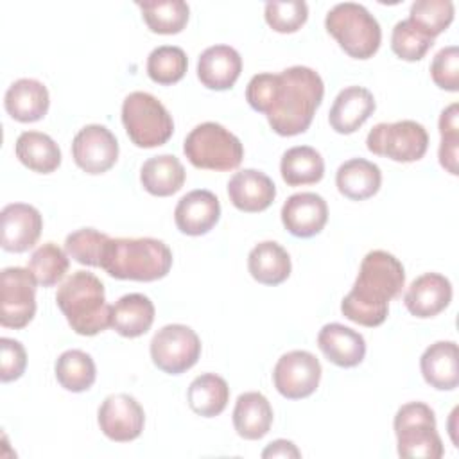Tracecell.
Returning a JSON list of instances; mask_svg holds the SVG:
<instances>
[{
  "instance_id": "f35d334b",
  "label": "cell",
  "mask_w": 459,
  "mask_h": 459,
  "mask_svg": "<svg viewBox=\"0 0 459 459\" xmlns=\"http://www.w3.org/2000/svg\"><path fill=\"white\" fill-rule=\"evenodd\" d=\"M459 106L457 102L450 104L441 111L439 117V133H441V143H439V163L441 167L457 176V154H459Z\"/></svg>"
},
{
  "instance_id": "d6a6232c",
  "label": "cell",
  "mask_w": 459,
  "mask_h": 459,
  "mask_svg": "<svg viewBox=\"0 0 459 459\" xmlns=\"http://www.w3.org/2000/svg\"><path fill=\"white\" fill-rule=\"evenodd\" d=\"M56 378L66 391L82 393L90 389L97 378L93 359L82 350L63 351L54 366Z\"/></svg>"
},
{
  "instance_id": "4fadbf2b",
  "label": "cell",
  "mask_w": 459,
  "mask_h": 459,
  "mask_svg": "<svg viewBox=\"0 0 459 459\" xmlns=\"http://www.w3.org/2000/svg\"><path fill=\"white\" fill-rule=\"evenodd\" d=\"M72 156L75 165L86 174H102L115 165L118 142L106 126L90 124L74 136Z\"/></svg>"
},
{
  "instance_id": "603a6c76",
  "label": "cell",
  "mask_w": 459,
  "mask_h": 459,
  "mask_svg": "<svg viewBox=\"0 0 459 459\" xmlns=\"http://www.w3.org/2000/svg\"><path fill=\"white\" fill-rule=\"evenodd\" d=\"M420 368L425 382L439 391H452L459 384V351L454 341H437L430 344L421 359Z\"/></svg>"
},
{
  "instance_id": "484cf974",
  "label": "cell",
  "mask_w": 459,
  "mask_h": 459,
  "mask_svg": "<svg viewBox=\"0 0 459 459\" xmlns=\"http://www.w3.org/2000/svg\"><path fill=\"white\" fill-rule=\"evenodd\" d=\"M154 321L152 301L138 292L122 296L115 305H111V328L122 337H140L143 335Z\"/></svg>"
},
{
  "instance_id": "ffe728a7",
  "label": "cell",
  "mask_w": 459,
  "mask_h": 459,
  "mask_svg": "<svg viewBox=\"0 0 459 459\" xmlns=\"http://www.w3.org/2000/svg\"><path fill=\"white\" fill-rule=\"evenodd\" d=\"M375 97L362 86H348L339 91L330 108V126L341 134L355 133L375 111Z\"/></svg>"
},
{
  "instance_id": "5b68a950",
  "label": "cell",
  "mask_w": 459,
  "mask_h": 459,
  "mask_svg": "<svg viewBox=\"0 0 459 459\" xmlns=\"http://www.w3.org/2000/svg\"><path fill=\"white\" fill-rule=\"evenodd\" d=\"M325 27L337 39L339 47L355 59L371 57L382 41L377 18L355 2L335 4L325 18Z\"/></svg>"
},
{
  "instance_id": "ac0fdd59",
  "label": "cell",
  "mask_w": 459,
  "mask_h": 459,
  "mask_svg": "<svg viewBox=\"0 0 459 459\" xmlns=\"http://www.w3.org/2000/svg\"><path fill=\"white\" fill-rule=\"evenodd\" d=\"M452 301V283L439 273H425L418 276L405 290L403 303L407 310L421 319L434 317Z\"/></svg>"
},
{
  "instance_id": "3957f363",
  "label": "cell",
  "mask_w": 459,
  "mask_h": 459,
  "mask_svg": "<svg viewBox=\"0 0 459 459\" xmlns=\"http://www.w3.org/2000/svg\"><path fill=\"white\" fill-rule=\"evenodd\" d=\"M100 267L117 280L154 281L172 267V251L163 240L142 238H111L106 242Z\"/></svg>"
},
{
  "instance_id": "60d3db41",
  "label": "cell",
  "mask_w": 459,
  "mask_h": 459,
  "mask_svg": "<svg viewBox=\"0 0 459 459\" xmlns=\"http://www.w3.org/2000/svg\"><path fill=\"white\" fill-rule=\"evenodd\" d=\"M265 22L276 32H296L308 18V5L303 0L287 2H267L265 4Z\"/></svg>"
},
{
  "instance_id": "e0dca14e",
  "label": "cell",
  "mask_w": 459,
  "mask_h": 459,
  "mask_svg": "<svg viewBox=\"0 0 459 459\" xmlns=\"http://www.w3.org/2000/svg\"><path fill=\"white\" fill-rule=\"evenodd\" d=\"M221 217V203L210 190H192L183 195L174 210V222L178 230L190 237L208 233Z\"/></svg>"
},
{
  "instance_id": "9c48e42d",
  "label": "cell",
  "mask_w": 459,
  "mask_h": 459,
  "mask_svg": "<svg viewBox=\"0 0 459 459\" xmlns=\"http://www.w3.org/2000/svg\"><path fill=\"white\" fill-rule=\"evenodd\" d=\"M366 145L373 154L385 156L393 161L411 163L425 156L429 134L416 120L380 122L368 133Z\"/></svg>"
},
{
  "instance_id": "d4e9b609",
  "label": "cell",
  "mask_w": 459,
  "mask_h": 459,
  "mask_svg": "<svg viewBox=\"0 0 459 459\" xmlns=\"http://www.w3.org/2000/svg\"><path fill=\"white\" fill-rule=\"evenodd\" d=\"M335 185L344 197L351 201H364L380 190L382 172L378 165L369 160L351 158L337 169Z\"/></svg>"
},
{
  "instance_id": "52a82bcc",
  "label": "cell",
  "mask_w": 459,
  "mask_h": 459,
  "mask_svg": "<svg viewBox=\"0 0 459 459\" xmlns=\"http://www.w3.org/2000/svg\"><path fill=\"white\" fill-rule=\"evenodd\" d=\"M122 124L131 142L143 149L167 143L174 131L167 108L147 91H133L124 99Z\"/></svg>"
},
{
  "instance_id": "7402d4cb",
  "label": "cell",
  "mask_w": 459,
  "mask_h": 459,
  "mask_svg": "<svg viewBox=\"0 0 459 459\" xmlns=\"http://www.w3.org/2000/svg\"><path fill=\"white\" fill-rule=\"evenodd\" d=\"M242 72V57L230 45L208 47L197 61V77L210 90L231 88Z\"/></svg>"
},
{
  "instance_id": "6da1fadb",
  "label": "cell",
  "mask_w": 459,
  "mask_h": 459,
  "mask_svg": "<svg viewBox=\"0 0 459 459\" xmlns=\"http://www.w3.org/2000/svg\"><path fill=\"white\" fill-rule=\"evenodd\" d=\"M325 95L321 75L308 66H290L280 74H256L246 88L249 106L264 113L281 136L305 133Z\"/></svg>"
},
{
  "instance_id": "d6986e66",
  "label": "cell",
  "mask_w": 459,
  "mask_h": 459,
  "mask_svg": "<svg viewBox=\"0 0 459 459\" xmlns=\"http://www.w3.org/2000/svg\"><path fill=\"white\" fill-rule=\"evenodd\" d=\"M228 195L235 208L255 213L264 212L273 204L276 186L267 174L255 169H244L235 172L228 181Z\"/></svg>"
},
{
  "instance_id": "9a60e30c",
  "label": "cell",
  "mask_w": 459,
  "mask_h": 459,
  "mask_svg": "<svg viewBox=\"0 0 459 459\" xmlns=\"http://www.w3.org/2000/svg\"><path fill=\"white\" fill-rule=\"evenodd\" d=\"M0 221V244L11 253H23L30 249L43 230L41 213L25 203H11L4 206Z\"/></svg>"
},
{
  "instance_id": "4dcf8cb0",
  "label": "cell",
  "mask_w": 459,
  "mask_h": 459,
  "mask_svg": "<svg viewBox=\"0 0 459 459\" xmlns=\"http://www.w3.org/2000/svg\"><path fill=\"white\" fill-rule=\"evenodd\" d=\"M186 400L195 414L213 418L226 409L230 400V387L222 377L215 373H203L190 382Z\"/></svg>"
},
{
  "instance_id": "f546056e",
  "label": "cell",
  "mask_w": 459,
  "mask_h": 459,
  "mask_svg": "<svg viewBox=\"0 0 459 459\" xmlns=\"http://www.w3.org/2000/svg\"><path fill=\"white\" fill-rule=\"evenodd\" d=\"M14 152L27 169L39 174H50L61 163L57 143L39 131H23L16 140Z\"/></svg>"
},
{
  "instance_id": "b9f144b4",
  "label": "cell",
  "mask_w": 459,
  "mask_h": 459,
  "mask_svg": "<svg viewBox=\"0 0 459 459\" xmlns=\"http://www.w3.org/2000/svg\"><path fill=\"white\" fill-rule=\"evenodd\" d=\"M430 75L439 88L446 91L459 90V48L455 45L443 47L434 56L430 65Z\"/></svg>"
},
{
  "instance_id": "836d02e7",
  "label": "cell",
  "mask_w": 459,
  "mask_h": 459,
  "mask_svg": "<svg viewBox=\"0 0 459 459\" xmlns=\"http://www.w3.org/2000/svg\"><path fill=\"white\" fill-rule=\"evenodd\" d=\"M147 27L156 34H178L188 22V4L183 0L138 2Z\"/></svg>"
},
{
  "instance_id": "7c38bea8",
  "label": "cell",
  "mask_w": 459,
  "mask_h": 459,
  "mask_svg": "<svg viewBox=\"0 0 459 459\" xmlns=\"http://www.w3.org/2000/svg\"><path fill=\"white\" fill-rule=\"evenodd\" d=\"M321 380V364L310 351L292 350L281 355L273 369L276 391L289 398L299 400L310 396Z\"/></svg>"
},
{
  "instance_id": "e575fe53",
  "label": "cell",
  "mask_w": 459,
  "mask_h": 459,
  "mask_svg": "<svg viewBox=\"0 0 459 459\" xmlns=\"http://www.w3.org/2000/svg\"><path fill=\"white\" fill-rule=\"evenodd\" d=\"M188 66V59L183 48L174 45L156 47L147 57L149 77L163 86L174 84L183 79Z\"/></svg>"
},
{
  "instance_id": "4316f807",
  "label": "cell",
  "mask_w": 459,
  "mask_h": 459,
  "mask_svg": "<svg viewBox=\"0 0 459 459\" xmlns=\"http://www.w3.org/2000/svg\"><path fill=\"white\" fill-rule=\"evenodd\" d=\"M273 423V407L269 400L256 391L242 393L233 409V427L244 439L264 437Z\"/></svg>"
},
{
  "instance_id": "ab89813d",
  "label": "cell",
  "mask_w": 459,
  "mask_h": 459,
  "mask_svg": "<svg viewBox=\"0 0 459 459\" xmlns=\"http://www.w3.org/2000/svg\"><path fill=\"white\" fill-rule=\"evenodd\" d=\"M432 45L434 39L416 29L409 20L398 22L393 29L391 48L398 57L405 61H420Z\"/></svg>"
},
{
  "instance_id": "8d00e7d4",
  "label": "cell",
  "mask_w": 459,
  "mask_h": 459,
  "mask_svg": "<svg viewBox=\"0 0 459 459\" xmlns=\"http://www.w3.org/2000/svg\"><path fill=\"white\" fill-rule=\"evenodd\" d=\"M407 20L434 39L452 23L454 4L450 0H416Z\"/></svg>"
},
{
  "instance_id": "1f68e13d",
  "label": "cell",
  "mask_w": 459,
  "mask_h": 459,
  "mask_svg": "<svg viewBox=\"0 0 459 459\" xmlns=\"http://www.w3.org/2000/svg\"><path fill=\"white\" fill-rule=\"evenodd\" d=\"M280 172L289 186L312 185L323 179L325 161L319 151L310 145H296L283 152Z\"/></svg>"
},
{
  "instance_id": "d590c367",
  "label": "cell",
  "mask_w": 459,
  "mask_h": 459,
  "mask_svg": "<svg viewBox=\"0 0 459 459\" xmlns=\"http://www.w3.org/2000/svg\"><path fill=\"white\" fill-rule=\"evenodd\" d=\"M27 269L39 285L52 287L61 281L68 271L66 251L54 242H45L32 253Z\"/></svg>"
},
{
  "instance_id": "44dd1931",
  "label": "cell",
  "mask_w": 459,
  "mask_h": 459,
  "mask_svg": "<svg viewBox=\"0 0 459 459\" xmlns=\"http://www.w3.org/2000/svg\"><path fill=\"white\" fill-rule=\"evenodd\" d=\"M317 346L323 355L339 368H353L366 355L364 337L341 323H328L317 333Z\"/></svg>"
},
{
  "instance_id": "8fae6325",
  "label": "cell",
  "mask_w": 459,
  "mask_h": 459,
  "mask_svg": "<svg viewBox=\"0 0 459 459\" xmlns=\"http://www.w3.org/2000/svg\"><path fill=\"white\" fill-rule=\"evenodd\" d=\"M36 280L29 269L5 267L0 273V325L23 328L36 314Z\"/></svg>"
},
{
  "instance_id": "f1b7e54d",
  "label": "cell",
  "mask_w": 459,
  "mask_h": 459,
  "mask_svg": "<svg viewBox=\"0 0 459 459\" xmlns=\"http://www.w3.org/2000/svg\"><path fill=\"white\" fill-rule=\"evenodd\" d=\"M143 188L158 197H167L181 190L185 183V167L174 154L149 158L140 170Z\"/></svg>"
},
{
  "instance_id": "8992f818",
  "label": "cell",
  "mask_w": 459,
  "mask_h": 459,
  "mask_svg": "<svg viewBox=\"0 0 459 459\" xmlns=\"http://www.w3.org/2000/svg\"><path fill=\"white\" fill-rule=\"evenodd\" d=\"M183 152L195 169L233 170L244 158L240 140L217 122L195 126L183 142Z\"/></svg>"
},
{
  "instance_id": "ba28073f",
  "label": "cell",
  "mask_w": 459,
  "mask_h": 459,
  "mask_svg": "<svg viewBox=\"0 0 459 459\" xmlns=\"http://www.w3.org/2000/svg\"><path fill=\"white\" fill-rule=\"evenodd\" d=\"M394 434L398 455L412 459H439L443 443L436 430L434 411L423 402H409L396 411Z\"/></svg>"
},
{
  "instance_id": "2e32d148",
  "label": "cell",
  "mask_w": 459,
  "mask_h": 459,
  "mask_svg": "<svg viewBox=\"0 0 459 459\" xmlns=\"http://www.w3.org/2000/svg\"><path fill=\"white\" fill-rule=\"evenodd\" d=\"M328 221L326 201L314 192L292 194L281 206V222L285 230L299 238L317 235Z\"/></svg>"
},
{
  "instance_id": "7a4b0ae2",
  "label": "cell",
  "mask_w": 459,
  "mask_h": 459,
  "mask_svg": "<svg viewBox=\"0 0 459 459\" xmlns=\"http://www.w3.org/2000/svg\"><path fill=\"white\" fill-rule=\"evenodd\" d=\"M405 285L402 262L387 251H369L359 267L351 290L341 301L346 319L362 326H378L385 321L389 301L398 298Z\"/></svg>"
},
{
  "instance_id": "83f0119b",
  "label": "cell",
  "mask_w": 459,
  "mask_h": 459,
  "mask_svg": "<svg viewBox=\"0 0 459 459\" xmlns=\"http://www.w3.org/2000/svg\"><path fill=\"white\" fill-rule=\"evenodd\" d=\"M247 269L251 276L264 285H278L290 274V256L274 240L256 244L247 256Z\"/></svg>"
},
{
  "instance_id": "5bb4252c",
  "label": "cell",
  "mask_w": 459,
  "mask_h": 459,
  "mask_svg": "<svg viewBox=\"0 0 459 459\" xmlns=\"http://www.w3.org/2000/svg\"><path fill=\"white\" fill-rule=\"evenodd\" d=\"M99 427L111 441L126 443L136 439L145 423V412L134 396L118 393L109 394L99 407Z\"/></svg>"
},
{
  "instance_id": "ee69618b",
  "label": "cell",
  "mask_w": 459,
  "mask_h": 459,
  "mask_svg": "<svg viewBox=\"0 0 459 459\" xmlns=\"http://www.w3.org/2000/svg\"><path fill=\"white\" fill-rule=\"evenodd\" d=\"M262 457L264 459H269V457H301V452L296 448V445L292 441L276 439V441H273L265 446V450L262 452Z\"/></svg>"
},
{
  "instance_id": "cb8c5ba5",
  "label": "cell",
  "mask_w": 459,
  "mask_h": 459,
  "mask_svg": "<svg viewBox=\"0 0 459 459\" xmlns=\"http://www.w3.org/2000/svg\"><path fill=\"white\" fill-rule=\"evenodd\" d=\"M5 111L18 122H36L48 111V90L43 82L23 77L14 81L4 97Z\"/></svg>"
},
{
  "instance_id": "30bf717a",
  "label": "cell",
  "mask_w": 459,
  "mask_h": 459,
  "mask_svg": "<svg viewBox=\"0 0 459 459\" xmlns=\"http://www.w3.org/2000/svg\"><path fill=\"white\" fill-rule=\"evenodd\" d=\"M201 355V339L186 325H165L151 339V359L154 366L169 375L190 369Z\"/></svg>"
},
{
  "instance_id": "7bdbcfd3",
  "label": "cell",
  "mask_w": 459,
  "mask_h": 459,
  "mask_svg": "<svg viewBox=\"0 0 459 459\" xmlns=\"http://www.w3.org/2000/svg\"><path fill=\"white\" fill-rule=\"evenodd\" d=\"M0 380L2 382H11L16 380L23 375L25 366H27V353L25 348L20 341L11 339V337H2L0 339Z\"/></svg>"
},
{
  "instance_id": "277c9868",
  "label": "cell",
  "mask_w": 459,
  "mask_h": 459,
  "mask_svg": "<svg viewBox=\"0 0 459 459\" xmlns=\"http://www.w3.org/2000/svg\"><path fill=\"white\" fill-rule=\"evenodd\" d=\"M56 303L79 335H97L111 326V305L106 303L104 285L93 273H72L57 289Z\"/></svg>"
},
{
  "instance_id": "74e56055",
  "label": "cell",
  "mask_w": 459,
  "mask_h": 459,
  "mask_svg": "<svg viewBox=\"0 0 459 459\" xmlns=\"http://www.w3.org/2000/svg\"><path fill=\"white\" fill-rule=\"evenodd\" d=\"M109 237L95 228H81L72 231L65 240V251L82 265L100 267L102 253Z\"/></svg>"
}]
</instances>
